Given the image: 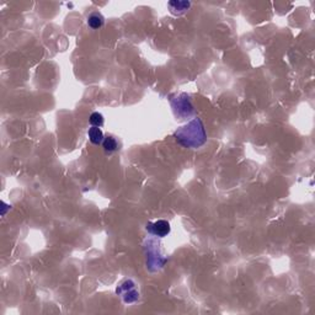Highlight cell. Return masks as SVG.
Returning <instances> with one entry per match:
<instances>
[{"label":"cell","instance_id":"cell-1","mask_svg":"<svg viewBox=\"0 0 315 315\" xmlns=\"http://www.w3.org/2000/svg\"><path fill=\"white\" fill-rule=\"evenodd\" d=\"M174 138L184 148H201L207 142V133L202 120L197 117L185 126L179 127L174 132Z\"/></svg>","mask_w":315,"mask_h":315},{"label":"cell","instance_id":"cell-2","mask_svg":"<svg viewBox=\"0 0 315 315\" xmlns=\"http://www.w3.org/2000/svg\"><path fill=\"white\" fill-rule=\"evenodd\" d=\"M144 254L145 263H147L148 271L156 272L160 271L168 262V256L165 254L163 244L160 243L159 238H149L144 242Z\"/></svg>","mask_w":315,"mask_h":315},{"label":"cell","instance_id":"cell-3","mask_svg":"<svg viewBox=\"0 0 315 315\" xmlns=\"http://www.w3.org/2000/svg\"><path fill=\"white\" fill-rule=\"evenodd\" d=\"M171 110L177 121H187L196 114L191 97L186 93H175L169 97Z\"/></svg>","mask_w":315,"mask_h":315},{"label":"cell","instance_id":"cell-4","mask_svg":"<svg viewBox=\"0 0 315 315\" xmlns=\"http://www.w3.org/2000/svg\"><path fill=\"white\" fill-rule=\"evenodd\" d=\"M116 293L122 298V300L127 304L136 303L139 298V292L137 289L136 283L132 280L123 281L121 285L116 288Z\"/></svg>","mask_w":315,"mask_h":315},{"label":"cell","instance_id":"cell-5","mask_svg":"<svg viewBox=\"0 0 315 315\" xmlns=\"http://www.w3.org/2000/svg\"><path fill=\"white\" fill-rule=\"evenodd\" d=\"M145 229H147V231L150 235L159 238V239L168 237L171 231L170 223L165 219H159L156 222H149Z\"/></svg>","mask_w":315,"mask_h":315},{"label":"cell","instance_id":"cell-6","mask_svg":"<svg viewBox=\"0 0 315 315\" xmlns=\"http://www.w3.org/2000/svg\"><path fill=\"white\" fill-rule=\"evenodd\" d=\"M168 8L174 16H181L187 13L188 9H190L191 3L180 2V0H173V2L168 3Z\"/></svg>","mask_w":315,"mask_h":315},{"label":"cell","instance_id":"cell-7","mask_svg":"<svg viewBox=\"0 0 315 315\" xmlns=\"http://www.w3.org/2000/svg\"><path fill=\"white\" fill-rule=\"evenodd\" d=\"M102 148H104L106 154H113L120 149V143L116 137L111 136L110 134V136H106L104 138V142H102Z\"/></svg>","mask_w":315,"mask_h":315},{"label":"cell","instance_id":"cell-8","mask_svg":"<svg viewBox=\"0 0 315 315\" xmlns=\"http://www.w3.org/2000/svg\"><path fill=\"white\" fill-rule=\"evenodd\" d=\"M88 26L93 30H99L105 25V18L102 16L101 13H93L89 15L87 20Z\"/></svg>","mask_w":315,"mask_h":315},{"label":"cell","instance_id":"cell-9","mask_svg":"<svg viewBox=\"0 0 315 315\" xmlns=\"http://www.w3.org/2000/svg\"><path fill=\"white\" fill-rule=\"evenodd\" d=\"M88 137H89V140H90L94 145L102 144V142H104V138H105L104 132H102L101 128H99V127L89 128Z\"/></svg>","mask_w":315,"mask_h":315},{"label":"cell","instance_id":"cell-10","mask_svg":"<svg viewBox=\"0 0 315 315\" xmlns=\"http://www.w3.org/2000/svg\"><path fill=\"white\" fill-rule=\"evenodd\" d=\"M89 122H90L91 127H99L101 128L105 123V119L102 113L100 112H93L89 117Z\"/></svg>","mask_w":315,"mask_h":315}]
</instances>
